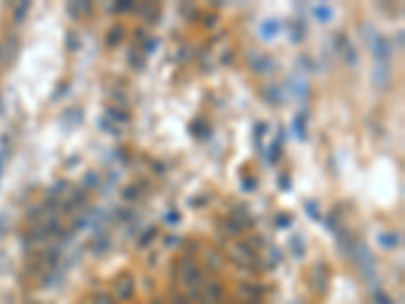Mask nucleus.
I'll list each match as a JSON object with an SVG mask.
<instances>
[{"instance_id": "nucleus-1", "label": "nucleus", "mask_w": 405, "mask_h": 304, "mask_svg": "<svg viewBox=\"0 0 405 304\" xmlns=\"http://www.w3.org/2000/svg\"><path fill=\"white\" fill-rule=\"evenodd\" d=\"M314 15H318L320 21H328V19L332 17V11H330L328 7H316V9H314Z\"/></svg>"}, {"instance_id": "nucleus-2", "label": "nucleus", "mask_w": 405, "mask_h": 304, "mask_svg": "<svg viewBox=\"0 0 405 304\" xmlns=\"http://www.w3.org/2000/svg\"><path fill=\"white\" fill-rule=\"evenodd\" d=\"M276 29H278V23L270 21V25H268V23H264V27H262V33H264V37H266V33H276Z\"/></svg>"}, {"instance_id": "nucleus-3", "label": "nucleus", "mask_w": 405, "mask_h": 304, "mask_svg": "<svg viewBox=\"0 0 405 304\" xmlns=\"http://www.w3.org/2000/svg\"><path fill=\"white\" fill-rule=\"evenodd\" d=\"M3 157H5V152L0 150V171H3Z\"/></svg>"}]
</instances>
